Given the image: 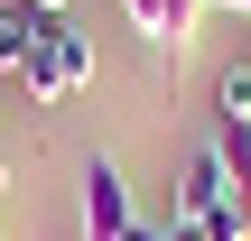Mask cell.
<instances>
[{
	"mask_svg": "<svg viewBox=\"0 0 251 241\" xmlns=\"http://www.w3.org/2000/svg\"><path fill=\"white\" fill-rule=\"evenodd\" d=\"M19 84H28V102H47V111H56V102H75V93L93 84V37H84V28H65V19H47V37H37V56H28V74H19Z\"/></svg>",
	"mask_w": 251,
	"mask_h": 241,
	"instance_id": "1",
	"label": "cell"
},
{
	"mask_svg": "<svg viewBox=\"0 0 251 241\" xmlns=\"http://www.w3.org/2000/svg\"><path fill=\"white\" fill-rule=\"evenodd\" d=\"M140 223V204H130V176L112 167V158H93L84 167V241H121Z\"/></svg>",
	"mask_w": 251,
	"mask_h": 241,
	"instance_id": "2",
	"label": "cell"
},
{
	"mask_svg": "<svg viewBox=\"0 0 251 241\" xmlns=\"http://www.w3.org/2000/svg\"><path fill=\"white\" fill-rule=\"evenodd\" d=\"M224 204H242V195H233V176H224V149L205 139V149H186V176H177V223H205V214H224Z\"/></svg>",
	"mask_w": 251,
	"mask_h": 241,
	"instance_id": "3",
	"label": "cell"
},
{
	"mask_svg": "<svg viewBox=\"0 0 251 241\" xmlns=\"http://www.w3.org/2000/svg\"><path fill=\"white\" fill-rule=\"evenodd\" d=\"M121 9H130V28H140L168 65L196 46V19H205V0H121Z\"/></svg>",
	"mask_w": 251,
	"mask_h": 241,
	"instance_id": "4",
	"label": "cell"
},
{
	"mask_svg": "<svg viewBox=\"0 0 251 241\" xmlns=\"http://www.w3.org/2000/svg\"><path fill=\"white\" fill-rule=\"evenodd\" d=\"M37 37H47V9H28V0H0V74H28Z\"/></svg>",
	"mask_w": 251,
	"mask_h": 241,
	"instance_id": "5",
	"label": "cell"
},
{
	"mask_svg": "<svg viewBox=\"0 0 251 241\" xmlns=\"http://www.w3.org/2000/svg\"><path fill=\"white\" fill-rule=\"evenodd\" d=\"M214 130H251V65L214 74Z\"/></svg>",
	"mask_w": 251,
	"mask_h": 241,
	"instance_id": "6",
	"label": "cell"
},
{
	"mask_svg": "<svg viewBox=\"0 0 251 241\" xmlns=\"http://www.w3.org/2000/svg\"><path fill=\"white\" fill-rule=\"evenodd\" d=\"M121 241H168V223H130V232H121Z\"/></svg>",
	"mask_w": 251,
	"mask_h": 241,
	"instance_id": "7",
	"label": "cell"
},
{
	"mask_svg": "<svg viewBox=\"0 0 251 241\" xmlns=\"http://www.w3.org/2000/svg\"><path fill=\"white\" fill-rule=\"evenodd\" d=\"M168 241H205V232H196V223H168Z\"/></svg>",
	"mask_w": 251,
	"mask_h": 241,
	"instance_id": "8",
	"label": "cell"
},
{
	"mask_svg": "<svg viewBox=\"0 0 251 241\" xmlns=\"http://www.w3.org/2000/svg\"><path fill=\"white\" fill-rule=\"evenodd\" d=\"M28 9H47V19H65V0H28Z\"/></svg>",
	"mask_w": 251,
	"mask_h": 241,
	"instance_id": "9",
	"label": "cell"
},
{
	"mask_svg": "<svg viewBox=\"0 0 251 241\" xmlns=\"http://www.w3.org/2000/svg\"><path fill=\"white\" fill-rule=\"evenodd\" d=\"M0 195H9V158H0Z\"/></svg>",
	"mask_w": 251,
	"mask_h": 241,
	"instance_id": "10",
	"label": "cell"
}]
</instances>
